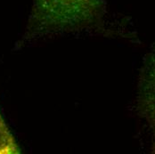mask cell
Returning a JSON list of instances; mask_svg holds the SVG:
<instances>
[{
  "label": "cell",
  "mask_w": 155,
  "mask_h": 154,
  "mask_svg": "<svg viewBox=\"0 0 155 154\" xmlns=\"http://www.w3.org/2000/svg\"><path fill=\"white\" fill-rule=\"evenodd\" d=\"M104 0H34L32 21L37 30L51 33L87 25L100 15Z\"/></svg>",
  "instance_id": "6da1fadb"
},
{
  "label": "cell",
  "mask_w": 155,
  "mask_h": 154,
  "mask_svg": "<svg viewBox=\"0 0 155 154\" xmlns=\"http://www.w3.org/2000/svg\"><path fill=\"white\" fill-rule=\"evenodd\" d=\"M20 149L0 113V154H17Z\"/></svg>",
  "instance_id": "7a4b0ae2"
}]
</instances>
